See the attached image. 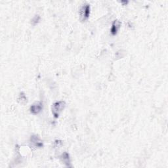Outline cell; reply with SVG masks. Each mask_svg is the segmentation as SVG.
Here are the masks:
<instances>
[{
    "mask_svg": "<svg viewBox=\"0 0 168 168\" xmlns=\"http://www.w3.org/2000/svg\"><path fill=\"white\" fill-rule=\"evenodd\" d=\"M61 158L63 160V162L66 164L67 166H70V157H69V154L66 152H64V153L61 156Z\"/></svg>",
    "mask_w": 168,
    "mask_h": 168,
    "instance_id": "cell-6",
    "label": "cell"
},
{
    "mask_svg": "<svg viewBox=\"0 0 168 168\" xmlns=\"http://www.w3.org/2000/svg\"><path fill=\"white\" fill-rule=\"evenodd\" d=\"M120 22L118 21H115L113 22L112 28L110 29V32H111L112 35H116L117 34L120 28Z\"/></svg>",
    "mask_w": 168,
    "mask_h": 168,
    "instance_id": "cell-5",
    "label": "cell"
},
{
    "mask_svg": "<svg viewBox=\"0 0 168 168\" xmlns=\"http://www.w3.org/2000/svg\"><path fill=\"white\" fill-rule=\"evenodd\" d=\"M40 20V17L39 16H36L35 17H34L33 19H32V23L33 24H36V23H37L38 21H39Z\"/></svg>",
    "mask_w": 168,
    "mask_h": 168,
    "instance_id": "cell-7",
    "label": "cell"
},
{
    "mask_svg": "<svg viewBox=\"0 0 168 168\" xmlns=\"http://www.w3.org/2000/svg\"><path fill=\"white\" fill-rule=\"evenodd\" d=\"M42 109H43L42 102L40 101H37L34 103L31 106V107H30V112L33 114H37L41 111Z\"/></svg>",
    "mask_w": 168,
    "mask_h": 168,
    "instance_id": "cell-3",
    "label": "cell"
},
{
    "mask_svg": "<svg viewBox=\"0 0 168 168\" xmlns=\"http://www.w3.org/2000/svg\"><path fill=\"white\" fill-rule=\"evenodd\" d=\"M90 15V6L89 4L83 5L79 9L80 19L82 21H85L89 18Z\"/></svg>",
    "mask_w": 168,
    "mask_h": 168,
    "instance_id": "cell-2",
    "label": "cell"
},
{
    "mask_svg": "<svg viewBox=\"0 0 168 168\" xmlns=\"http://www.w3.org/2000/svg\"><path fill=\"white\" fill-rule=\"evenodd\" d=\"M30 143H32L34 147L36 148H41L43 147V143L41 139L36 135H33L30 138Z\"/></svg>",
    "mask_w": 168,
    "mask_h": 168,
    "instance_id": "cell-4",
    "label": "cell"
},
{
    "mask_svg": "<svg viewBox=\"0 0 168 168\" xmlns=\"http://www.w3.org/2000/svg\"><path fill=\"white\" fill-rule=\"evenodd\" d=\"M65 107V102L58 101L55 102L52 106V112L55 118H58L60 113Z\"/></svg>",
    "mask_w": 168,
    "mask_h": 168,
    "instance_id": "cell-1",
    "label": "cell"
}]
</instances>
